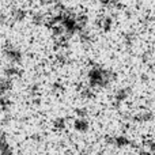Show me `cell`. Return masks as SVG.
<instances>
[{
  "label": "cell",
  "instance_id": "cell-7",
  "mask_svg": "<svg viewBox=\"0 0 155 155\" xmlns=\"http://www.w3.org/2000/svg\"><path fill=\"white\" fill-rule=\"evenodd\" d=\"M75 129H78V131L83 132L87 129V121L83 120V118H80V120H76L75 121Z\"/></svg>",
  "mask_w": 155,
  "mask_h": 155
},
{
  "label": "cell",
  "instance_id": "cell-1",
  "mask_svg": "<svg viewBox=\"0 0 155 155\" xmlns=\"http://www.w3.org/2000/svg\"><path fill=\"white\" fill-rule=\"evenodd\" d=\"M114 80V74L105 68H93L88 74L91 87H106Z\"/></svg>",
  "mask_w": 155,
  "mask_h": 155
},
{
  "label": "cell",
  "instance_id": "cell-3",
  "mask_svg": "<svg viewBox=\"0 0 155 155\" xmlns=\"http://www.w3.org/2000/svg\"><path fill=\"white\" fill-rule=\"evenodd\" d=\"M135 118H136L137 121H140V123H148V121H151L154 118V113L151 112V110H147V109L140 110V112L135 116Z\"/></svg>",
  "mask_w": 155,
  "mask_h": 155
},
{
  "label": "cell",
  "instance_id": "cell-4",
  "mask_svg": "<svg viewBox=\"0 0 155 155\" xmlns=\"http://www.w3.org/2000/svg\"><path fill=\"white\" fill-rule=\"evenodd\" d=\"M112 143L114 146H117V147H127V146H129V143H131V140L128 139V137L125 136H114L112 139Z\"/></svg>",
  "mask_w": 155,
  "mask_h": 155
},
{
  "label": "cell",
  "instance_id": "cell-5",
  "mask_svg": "<svg viewBox=\"0 0 155 155\" xmlns=\"http://www.w3.org/2000/svg\"><path fill=\"white\" fill-rule=\"evenodd\" d=\"M0 155H12L11 154V147L8 146L5 137H0Z\"/></svg>",
  "mask_w": 155,
  "mask_h": 155
},
{
  "label": "cell",
  "instance_id": "cell-2",
  "mask_svg": "<svg viewBox=\"0 0 155 155\" xmlns=\"http://www.w3.org/2000/svg\"><path fill=\"white\" fill-rule=\"evenodd\" d=\"M4 54H5L8 61H11V63H19L22 59L21 51H19L16 46H12V45L7 46V48L4 49Z\"/></svg>",
  "mask_w": 155,
  "mask_h": 155
},
{
  "label": "cell",
  "instance_id": "cell-6",
  "mask_svg": "<svg viewBox=\"0 0 155 155\" xmlns=\"http://www.w3.org/2000/svg\"><path fill=\"white\" fill-rule=\"evenodd\" d=\"M128 94H129V91L127 90V88H120V90L116 93V99H117L118 102L125 101V99L128 98Z\"/></svg>",
  "mask_w": 155,
  "mask_h": 155
}]
</instances>
